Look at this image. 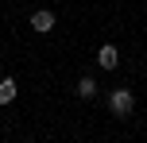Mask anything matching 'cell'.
I'll list each match as a JSON object with an SVG mask.
<instances>
[{
	"instance_id": "cell-1",
	"label": "cell",
	"mask_w": 147,
	"mask_h": 143,
	"mask_svg": "<svg viewBox=\"0 0 147 143\" xmlns=\"http://www.w3.org/2000/svg\"><path fill=\"white\" fill-rule=\"evenodd\" d=\"M109 108H112V116H132V108H136V97H132V89H112L109 93Z\"/></svg>"
},
{
	"instance_id": "cell-2",
	"label": "cell",
	"mask_w": 147,
	"mask_h": 143,
	"mask_svg": "<svg viewBox=\"0 0 147 143\" xmlns=\"http://www.w3.org/2000/svg\"><path fill=\"white\" fill-rule=\"evenodd\" d=\"M97 66H101V70H116V66H120L116 43H101V46H97Z\"/></svg>"
},
{
	"instance_id": "cell-3",
	"label": "cell",
	"mask_w": 147,
	"mask_h": 143,
	"mask_svg": "<svg viewBox=\"0 0 147 143\" xmlns=\"http://www.w3.org/2000/svg\"><path fill=\"white\" fill-rule=\"evenodd\" d=\"M31 31H39V35L54 31V12H51V8H39V12H31Z\"/></svg>"
},
{
	"instance_id": "cell-4",
	"label": "cell",
	"mask_w": 147,
	"mask_h": 143,
	"mask_svg": "<svg viewBox=\"0 0 147 143\" xmlns=\"http://www.w3.org/2000/svg\"><path fill=\"white\" fill-rule=\"evenodd\" d=\"M16 93H20V85H16V77H0V105H12Z\"/></svg>"
},
{
	"instance_id": "cell-5",
	"label": "cell",
	"mask_w": 147,
	"mask_h": 143,
	"mask_svg": "<svg viewBox=\"0 0 147 143\" xmlns=\"http://www.w3.org/2000/svg\"><path fill=\"white\" fill-rule=\"evenodd\" d=\"M78 97H81V101H93V97H97V77H93V74H85V77L78 81Z\"/></svg>"
}]
</instances>
